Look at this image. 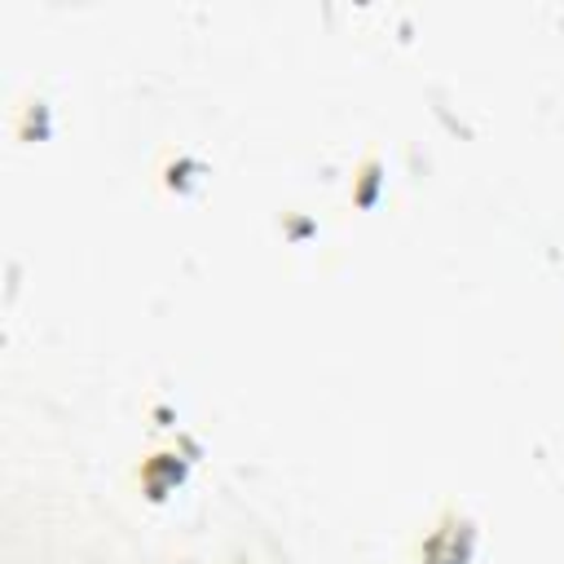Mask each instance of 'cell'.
<instances>
[{
	"mask_svg": "<svg viewBox=\"0 0 564 564\" xmlns=\"http://www.w3.org/2000/svg\"><path fill=\"white\" fill-rule=\"evenodd\" d=\"M471 551H476V524L458 507H445L419 538V564H467Z\"/></svg>",
	"mask_w": 564,
	"mask_h": 564,
	"instance_id": "6da1fadb",
	"label": "cell"
}]
</instances>
